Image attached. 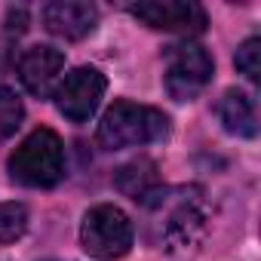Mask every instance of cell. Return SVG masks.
Returning <instances> with one entry per match:
<instances>
[{
  "label": "cell",
  "instance_id": "3",
  "mask_svg": "<svg viewBox=\"0 0 261 261\" xmlns=\"http://www.w3.org/2000/svg\"><path fill=\"white\" fill-rule=\"evenodd\" d=\"M133 240H136L133 221H129V215H126L120 206L98 203V206H92V209L83 215L80 243H83V249H86L92 258H98V261L123 258L129 249H133Z\"/></svg>",
  "mask_w": 261,
  "mask_h": 261
},
{
  "label": "cell",
  "instance_id": "12",
  "mask_svg": "<svg viewBox=\"0 0 261 261\" xmlns=\"http://www.w3.org/2000/svg\"><path fill=\"white\" fill-rule=\"evenodd\" d=\"M28 230V206L25 203H0V246L22 240Z\"/></svg>",
  "mask_w": 261,
  "mask_h": 261
},
{
  "label": "cell",
  "instance_id": "5",
  "mask_svg": "<svg viewBox=\"0 0 261 261\" xmlns=\"http://www.w3.org/2000/svg\"><path fill=\"white\" fill-rule=\"evenodd\" d=\"M105 89H108V80L98 68H74L59 86H56V108L62 117H68L71 123H86L101 98H105Z\"/></svg>",
  "mask_w": 261,
  "mask_h": 261
},
{
  "label": "cell",
  "instance_id": "6",
  "mask_svg": "<svg viewBox=\"0 0 261 261\" xmlns=\"http://www.w3.org/2000/svg\"><path fill=\"white\" fill-rule=\"evenodd\" d=\"M206 230H209V218L203 203L185 194L163 215V249L172 255H191L206 240Z\"/></svg>",
  "mask_w": 261,
  "mask_h": 261
},
{
  "label": "cell",
  "instance_id": "2",
  "mask_svg": "<svg viewBox=\"0 0 261 261\" xmlns=\"http://www.w3.org/2000/svg\"><path fill=\"white\" fill-rule=\"evenodd\" d=\"M13 181L25 188H56L65 178V145L53 129H34V133L13 151L10 157Z\"/></svg>",
  "mask_w": 261,
  "mask_h": 261
},
{
  "label": "cell",
  "instance_id": "9",
  "mask_svg": "<svg viewBox=\"0 0 261 261\" xmlns=\"http://www.w3.org/2000/svg\"><path fill=\"white\" fill-rule=\"evenodd\" d=\"M43 25L62 40H83L95 31L98 10L92 4H77V0H56L43 7Z\"/></svg>",
  "mask_w": 261,
  "mask_h": 261
},
{
  "label": "cell",
  "instance_id": "13",
  "mask_svg": "<svg viewBox=\"0 0 261 261\" xmlns=\"http://www.w3.org/2000/svg\"><path fill=\"white\" fill-rule=\"evenodd\" d=\"M22 117H25L22 98L10 86H0V142H7L22 126Z\"/></svg>",
  "mask_w": 261,
  "mask_h": 261
},
{
  "label": "cell",
  "instance_id": "8",
  "mask_svg": "<svg viewBox=\"0 0 261 261\" xmlns=\"http://www.w3.org/2000/svg\"><path fill=\"white\" fill-rule=\"evenodd\" d=\"M62 68H65V53L56 46H31L19 56V80L37 98L56 95Z\"/></svg>",
  "mask_w": 261,
  "mask_h": 261
},
{
  "label": "cell",
  "instance_id": "11",
  "mask_svg": "<svg viewBox=\"0 0 261 261\" xmlns=\"http://www.w3.org/2000/svg\"><path fill=\"white\" fill-rule=\"evenodd\" d=\"M218 120L224 126V133L237 136V139H255L258 136V117H255V101L240 92V89H227L218 101Z\"/></svg>",
  "mask_w": 261,
  "mask_h": 261
},
{
  "label": "cell",
  "instance_id": "10",
  "mask_svg": "<svg viewBox=\"0 0 261 261\" xmlns=\"http://www.w3.org/2000/svg\"><path fill=\"white\" fill-rule=\"evenodd\" d=\"M114 185L120 194L133 197L136 203L151 206L154 197H160V172L157 163L151 157H139V160H129L114 172Z\"/></svg>",
  "mask_w": 261,
  "mask_h": 261
},
{
  "label": "cell",
  "instance_id": "7",
  "mask_svg": "<svg viewBox=\"0 0 261 261\" xmlns=\"http://www.w3.org/2000/svg\"><path fill=\"white\" fill-rule=\"evenodd\" d=\"M129 16H136L142 25L154 31L169 34H200L206 31V13L203 7L191 0H148V4H133Z\"/></svg>",
  "mask_w": 261,
  "mask_h": 261
},
{
  "label": "cell",
  "instance_id": "14",
  "mask_svg": "<svg viewBox=\"0 0 261 261\" xmlns=\"http://www.w3.org/2000/svg\"><path fill=\"white\" fill-rule=\"evenodd\" d=\"M233 65H237L240 74H246V80L258 83V80H261V40H258V37H249V40L237 49Z\"/></svg>",
  "mask_w": 261,
  "mask_h": 261
},
{
  "label": "cell",
  "instance_id": "1",
  "mask_svg": "<svg viewBox=\"0 0 261 261\" xmlns=\"http://www.w3.org/2000/svg\"><path fill=\"white\" fill-rule=\"evenodd\" d=\"M166 136H169V117L151 105H136V101H114L98 123V145L105 151L154 145L163 142Z\"/></svg>",
  "mask_w": 261,
  "mask_h": 261
},
{
  "label": "cell",
  "instance_id": "4",
  "mask_svg": "<svg viewBox=\"0 0 261 261\" xmlns=\"http://www.w3.org/2000/svg\"><path fill=\"white\" fill-rule=\"evenodd\" d=\"M215 77V59L200 43H178L166 53V92L175 101H194Z\"/></svg>",
  "mask_w": 261,
  "mask_h": 261
}]
</instances>
